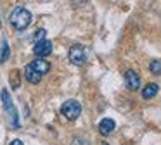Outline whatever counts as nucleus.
<instances>
[{"label": "nucleus", "instance_id": "nucleus-1", "mask_svg": "<svg viewBox=\"0 0 161 145\" xmlns=\"http://www.w3.org/2000/svg\"><path fill=\"white\" fill-rule=\"evenodd\" d=\"M9 19H11V24L16 30L23 31L30 26V23H31V12H30L28 9H25V7H16L11 12V17H9Z\"/></svg>", "mask_w": 161, "mask_h": 145}, {"label": "nucleus", "instance_id": "nucleus-2", "mask_svg": "<svg viewBox=\"0 0 161 145\" xmlns=\"http://www.w3.org/2000/svg\"><path fill=\"white\" fill-rule=\"evenodd\" d=\"M0 97H2V104H4L5 112L9 114L11 126L12 128H19V114H18V110H16L14 104H12V99H11V95H9V92L4 88V90H2V93H0Z\"/></svg>", "mask_w": 161, "mask_h": 145}, {"label": "nucleus", "instance_id": "nucleus-3", "mask_svg": "<svg viewBox=\"0 0 161 145\" xmlns=\"http://www.w3.org/2000/svg\"><path fill=\"white\" fill-rule=\"evenodd\" d=\"M61 114H63L66 119L75 121V119H76V117L81 114V105H80V102H76V100H66V102L61 105Z\"/></svg>", "mask_w": 161, "mask_h": 145}, {"label": "nucleus", "instance_id": "nucleus-4", "mask_svg": "<svg viewBox=\"0 0 161 145\" xmlns=\"http://www.w3.org/2000/svg\"><path fill=\"white\" fill-rule=\"evenodd\" d=\"M68 57H69V61L73 62V64L81 66L85 61H87V50H85L83 45L75 43L73 47L69 48V54H68Z\"/></svg>", "mask_w": 161, "mask_h": 145}, {"label": "nucleus", "instance_id": "nucleus-5", "mask_svg": "<svg viewBox=\"0 0 161 145\" xmlns=\"http://www.w3.org/2000/svg\"><path fill=\"white\" fill-rule=\"evenodd\" d=\"M50 52H52V41H49V40L38 41V43H35V47H33V54H35L38 59L49 55Z\"/></svg>", "mask_w": 161, "mask_h": 145}, {"label": "nucleus", "instance_id": "nucleus-6", "mask_svg": "<svg viewBox=\"0 0 161 145\" xmlns=\"http://www.w3.org/2000/svg\"><path fill=\"white\" fill-rule=\"evenodd\" d=\"M125 85H126V88L128 90H139V86H140V78H139V74H137L135 71H126L125 72Z\"/></svg>", "mask_w": 161, "mask_h": 145}, {"label": "nucleus", "instance_id": "nucleus-7", "mask_svg": "<svg viewBox=\"0 0 161 145\" xmlns=\"http://www.w3.org/2000/svg\"><path fill=\"white\" fill-rule=\"evenodd\" d=\"M28 66L33 69V71H36V72H38L40 76L47 74V72H49V69H50V64L45 61V59H35V61H31Z\"/></svg>", "mask_w": 161, "mask_h": 145}, {"label": "nucleus", "instance_id": "nucleus-8", "mask_svg": "<svg viewBox=\"0 0 161 145\" xmlns=\"http://www.w3.org/2000/svg\"><path fill=\"white\" fill-rule=\"evenodd\" d=\"M116 128V123H114V119H111V117H104V119L99 123V131H101V135H111L113 133V130Z\"/></svg>", "mask_w": 161, "mask_h": 145}, {"label": "nucleus", "instance_id": "nucleus-9", "mask_svg": "<svg viewBox=\"0 0 161 145\" xmlns=\"http://www.w3.org/2000/svg\"><path fill=\"white\" fill-rule=\"evenodd\" d=\"M25 78H26V81H30V83H33V85H36V83H40L42 76H40L36 71H33L30 66H26V67H25Z\"/></svg>", "mask_w": 161, "mask_h": 145}, {"label": "nucleus", "instance_id": "nucleus-10", "mask_svg": "<svg viewBox=\"0 0 161 145\" xmlns=\"http://www.w3.org/2000/svg\"><path fill=\"white\" fill-rule=\"evenodd\" d=\"M158 90H159V86L156 85V83H149V85L146 86V88L142 90V97L144 99H153V97H156V93H158Z\"/></svg>", "mask_w": 161, "mask_h": 145}, {"label": "nucleus", "instance_id": "nucleus-11", "mask_svg": "<svg viewBox=\"0 0 161 145\" xmlns=\"http://www.w3.org/2000/svg\"><path fill=\"white\" fill-rule=\"evenodd\" d=\"M0 62H5L9 59V54H11V50H9V45L5 40H2V43H0Z\"/></svg>", "mask_w": 161, "mask_h": 145}, {"label": "nucleus", "instance_id": "nucleus-12", "mask_svg": "<svg viewBox=\"0 0 161 145\" xmlns=\"http://www.w3.org/2000/svg\"><path fill=\"white\" fill-rule=\"evenodd\" d=\"M149 69H151V72H153V74L161 76V61H151Z\"/></svg>", "mask_w": 161, "mask_h": 145}, {"label": "nucleus", "instance_id": "nucleus-13", "mask_svg": "<svg viewBox=\"0 0 161 145\" xmlns=\"http://www.w3.org/2000/svg\"><path fill=\"white\" fill-rule=\"evenodd\" d=\"M45 35H47V31L43 30V28L36 30L35 33H33V41H35V43H38V41H43V40H45Z\"/></svg>", "mask_w": 161, "mask_h": 145}, {"label": "nucleus", "instance_id": "nucleus-14", "mask_svg": "<svg viewBox=\"0 0 161 145\" xmlns=\"http://www.w3.org/2000/svg\"><path fill=\"white\" fill-rule=\"evenodd\" d=\"M11 85L14 86V88L19 86V71H16V69L11 72Z\"/></svg>", "mask_w": 161, "mask_h": 145}, {"label": "nucleus", "instance_id": "nucleus-15", "mask_svg": "<svg viewBox=\"0 0 161 145\" xmlns=\"http://www.w3.org/2000/svg\"><path fill=\"white\" fill-rule=\"evenodd\" d=\"M9 145H23V142L19 140V138H16V140H12V142H11V143H9Z\"/></svg>", "mask_w": 161, "mask_h": 145}]
</instances>
